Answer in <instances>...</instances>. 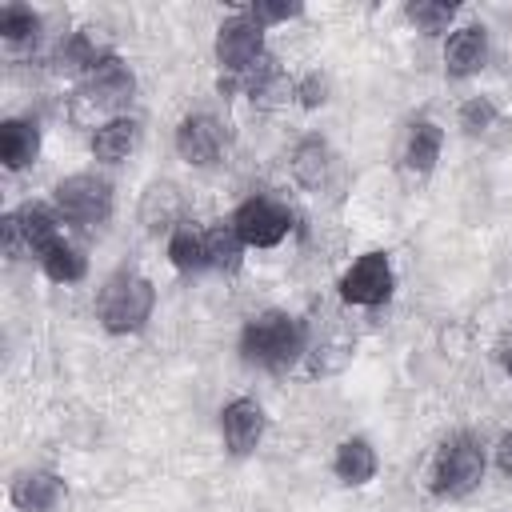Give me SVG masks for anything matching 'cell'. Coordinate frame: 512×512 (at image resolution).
I'll return each instance as SVG.
<instances>
[{
    "instance_id": "cell-1",
    "label": "cell",
    "mask_w": 512,
    "mask_h": 512,
    "mask_svg": "<svg viewBox=\"0 0 512 512\" xmlns=\"http://www.w3.org/2000/svg\"><path fill=\"white\" fill-rule=\"evenodd\" d=\"M308 352V328L284 308H264L240 328V356L264 372H288Z\"/></svg>"
},
{
    "instance_id": "cell-2",
    "label": "cell",
    "mask_w": 512,
    "mask_h": 512,
    "mask_svg": "<svg viewBox=\"0 0 512 512\" xmlns=\"http://www.w3.org/2000/svg\"><path fill=\"white\" fill-rule=\"evenodd\" d=\"M484 472H488V448L480 444V436L452 432L432 456L428 488H432L436 500H464L480 488Z\"/></svg>"
},
{
    "instance_id": "cell-3",
    "label": "cell",
    "mask_w": 512,
    "mask_h": 512,
    "mask_svg": "<svg viewBox=\"0 0 512 512\" xmlns=\"http://www.w3.org/2000/svg\"><path fill=\"white\" fill-rule=\"evenodd\" d=\"M156 312V284L140 272H112L96 292V320L112 336L140 332Z\"/></svg>"
},
{
    "instance_id": "cell-4",
    "label": "cell",
    "mask_w": 512,
    "mask_h": 512,
    "mask_svg": "<svg viewBox=\"0 0 512 512\" xmlns=\"http://www.w3.org/2000/svg\"><path fill=\"white\" fill-rule=\"evenodd\" d=\"M52 208L60 212V220L76 224V228H96L112 216L116 208V192L112 180L100 172H72L64 180H56L52 188Z\"/></svg>"
},
{
    "instance_id": "cell-5",
    "label": "cell",
    "mask_w": 512,
    "mask_h": 512,
    "mask_svg": "<svg viewBox=\"0 0 512 512\" xmlns=\"http://www.w3.org/2000/svg\"><path fill=\"white\" fill-rule=\"evenodd\" d=\"M340 300L352 304V308H380L392 300V288H396V272H392V260L388 252L372 248V252H360L344 272H340Z\"/></svg>"
},
{
    "instance_id": "cell-6",
    "label": "cell",
    "mask_w": 512,
    "mask_h": 512,
    "mask_svg": "<svg viewBox=\"0 0 512 512\" xmlns=\"http://www.w3.org/2000/svg\"><path fill=\"white\" fill-rule=\"evenodd\" d=\"M212 52H216V64H220L232 80H240L248 68H256V64L268 56V48H264V28L240 8V12H232V16L216 28Z\"/></svg>"
},
{
    "instance_id": "cell-7",
    "label": "cell",
    "mask_w": 512,
    "mask_h": 512,
    "mask_svg": "<svg viewBox=\"0 0 512 512\" xmlns=\"http://www.w3.org/2000/svg\"><path fill=\"white\" fill-rule=\"evenodd\" d=\"M228 220H232L236 236L248 248H276L292 232V224H296L292 208L284 200H272V196H248V200H240Z\"/></svg>"
},
{
    "instance_id": "cell-8",
    "label": "cell",
    "mask_w": 512,
    "mask_h": 512,
    "mask_svg": "<svg viewBox=\"0 0 512 512\" xmlns=\"http://www.w3.org/2000/svg\"><path fill=\"white\" fill-rule=\"evenodd\" d=\"M80 88L92 96V104L112 120V116H124V108L132 104L136 96V72L128 68V60H120L116 52H108L84 80Z\"/></svg>"
},
{
    "instance_id": "cell-9",
    "label": "cell",
    "mask_w": 512,
    "mask_h": 512,
    "mask_svg": "<svg viewBox=\"0 0 512 512\" xmlns=\"http://www.w3.org/2000/svg\"><path fill=\"white\" fill-rule=\"evenodd\" d=\"M172 144H176V156H180L184 164H192V168H212V164L224 156L228 136H224V124H220L216 116L192 112V116H184V120L176 124Z\"/></svg>"
},
{
    "instance_id": "cell-10",
    "label": "cell",
    "mask_w": 512,
    "mask_h": 512,
    "mask_svg": "<svg viewBox=\"0 0 512 512\" xmlns=\"http://www.w3.org/2000/svg\"><path fill=\"white\" fill-rule=\"evenodd\" d=\"M232 84L244 88V96L260 108V112H276V108H288L296 100V80L276 64V56L268 52L256 68H248L240 80H220V92H228Z\"/></svg>"
},
{
    "instance_id": "cell-11",
    "label": "cell",
    "mask_w": 512,
    "mask_h": 512,
    "mask_svg": "<svg viewBox=\"0 0 512 512\" xmlns=\"http://www.w3.org/2000/svg\"><path fill=\"white\" fill-rule=\"evenodd\" d=\"M264 432H268V416L252 396H236V400H228L220 408V436H224V448L232 456L256 452Z\"/></svg>"
},
{
    "instance_id": "cell-12",
    "label": "cell",
    "mask_w": 512,
    "mask_h": 512,
    "mask_svg": "<svg viewBox=\"0 0 512 512\" xmlns=\"http://www.w3.org/2000/svg\"><path fill=\"white\" fill-rule=\"evenodd\" d=\"M292 180L304 188V192H328L340 176V156L332 152V144L324 136H304L296 148H292Z\"/></svg>"
},
{
    "instance_id": "cell-13",
    "label": "cell",
    "mask_w": 512,
    "mask_h": 512,
    "mask_svg": "<svg viewBox=\"0 0 512 512\" xmlns=\"http://www.w3.org/2000/svg\"><path fill=\"white\" fill-rule=\"evenodd\" d=\"M8 500H12L16 512H64L68 488L48 468H24L8 484Z\"/></svg>"
},
{
    "instance_id": "cell-14",
    "label": "cell",
    "mask_w": 512,
    "mask_h": 512,
    "mask_svg": "<svg viewBox=\"0 0 512 512\" xmlns=\"http://www.w3.org/2000/svg\"><path fill=\"white\" fill-rule=\"evenodd\" d=\"M488 52H492V44H488V28L484 24H460V28H452L448 32V40H444V72L452 76V80H468V76H476L484 64H488Z\"/></svg>"
},
{
    "instance_id": "cell-15",
    "label": "cell",
    "mask_w": 512,
    "mask_h": 512,
    "mask_svg": "<svg viewBox=\"0 0 512 512\" xmlns=\"http://www.w3.org/2000/svg\"><path fill=\"white\" fill-rule=\"evenodd\" d=\"M136 216H140L144 232H152V236H172V232L184 224V192H180L172 180H152V184L140 192Z\"/></svg>"
},
{
    "instance_id": "cell-16",
    "label": "cell",
    "mask_w": 512,
    "mask_h": 512,
    "mask_svg": "<svg viewBox=\"0 0 512 512\" xmlns=\"http://www.w3.org/2000/svg\"><path fill=\"white\" fill-rule=\"evenodd\" d=\"M40 156V124L28 116H8L0 120V164L8 172L32 168Z\"/></svg>"
},
{
    "instance_id": "cell-17",
    "label": "cell",
    "mask_w": 512,
    "mask_h": 512,
    "mask_svg": "<svg viewBox=\"0 0 512 512\" xmlns=\"http://www.w3.org/2000/svg\"><path fill=\"white\" fill-rule=\"evenodd\" d=\"M108 52H112V48L96 40V28H76V32H68V36L56 44L52 64H56V72H68V76H80V80H84Z\"/></svg>"
},
{
    "instance_id": "cell-18",
    "label": "cell",
    "mask_w": 512,
    "mask_h": 512,
    "mask_svg": "<svg viewBox=\"0 0 512 512\" xmlns=\"http://www.w3.org/2000/svg\"><path fill=\"white\" fill-rule=\"evenodd\" d=\"M352 352H356V336L352 332H340V328H328V332H308V372L312 376H332L340 368L352 364Z\"/></svg>"
},
{
    "instance_id": "cell-19",
    "label": "cell",
    "mask_w": 512,
    "mask_h": 512,
    "mask_svg": "<svg viewBox=\"0 0 512 512\" xmlns=\"http://www.w3.org/2000/svg\"><path fill=\"white\" fill-rule=\"evenodd\" d=\"M136 144H140V120L136 116H112L108 124H100L96 132H92V140H88V148H92V156L100 160V164H120V160H128L132 152H136Z\"/></svg>"
},
{
    "instance_id": "cell-20",
    "label": "cell",
    "mask_w": 512,
    "mask_h": 512,
    "mask_svg": "<svg viewBox=\"0 0 512 512\" xmlns=\"http://www.w3.org/2000/svg\"><path fill=\"white\" fill-rule=\"evenodd\" d=\"M332 472H336V480L348 484V488L368 484V480L380 472V460H376L372 440H364V436H344V440L336 444V452H332Z\"/></svg>"
},
{
    "instance_id": "cell-21",
    "label": "cell",
    "mask_w": 512,
    "mask_h": 512,
    "mask_svg": "<svg viewBox=\"0 0 512 512\" xmlns=\"http://www.w3.org/2000/svg\"><path fill=\"white\" fill-rule=\"evenodd\" d=\"M16 220H20L28 256H36V260H40L48 248H56V244L64 240V232H60V212L48 208V204H20V208H16Z\"/></svg>"
},
{
    "instance_id": "cell-22",
    "label": "cell",
    "mask_w": 512,
    "mask_h": 512,
    "mask_svg": "<svg viewBox=\"0 0 512 512\" xmlns=\"http://www.w3.org/2000/svg\"><path fill=\"white\" fill-rule=\"evenodd\" d=\"M444 152V128L436 120H416L404 136V168L416 176H428Z\"/></svg>"
},
{
    "instance_id": "cell-23",
    "label": "cell",
    "mask_w": 512,
    "mask_h": 512,
    "mask_svg": "<svg viewBox=\"0 0 512 512\" xmlns=\"http://www.w3.org/2000/svg\"><path fill=\"white\" fill-rule=\"evenodd\" d=\"M204 252H208V268H212V272L232 276V272H240L248 244L236 236L232 220H220V224H212V228L204 232Z\"/></svg>"
},
{
    "instance_id": "cell-24",
    "label": "cell",
    "mask_w": 512,
    "mask_h": 512,
    "mask_svg": "<svg viewBox=\"0 0 512 512\" xmlns=\"http://www.w3.org/2000/svg\"><path fill=\"white\" fill-rule=\"evenodd\" d=\"M40 272L52 280V284H80L88 276V256L72 244V240H60L56 248H48L40 260Z\"/></svg>"
},
{
    "instance_id": "cell-25",
    "label": "cell",
    "mask_w": 512,
    "mask_h": 512,
    "mask_svg": "<svg viewBox=\"0 0 512 512\" xmlns=\"http://www.w3.org/2000/svg\"><path fill=\"white\" fill-rule=\"evenodd\" d=\"M168 260L176 272H204L208 268V252H204V232H196L192 224H180L168 236Z\"/></svg>"
},
{
    "instance_id": "cell-26",
    "label": "cell",
    "mask_w": 512,
    "mask_h": 512,
    "mask_svg": "<svg viewBox=\"0 0 512 512\" xmlns=\"http://www.w3.org/2000/svg\"><path fill=\"white\" fill-rule=\"evenodd\" d=\"M40 28H44V20L28 4H4L0 8V36L8 44H28V40L40 36Z\"/></svg>"
},
{
    "instance_id": "cell-27",
    "label": "cell",
    "mask_w": 512,
    "mask_h": 512,
    "mask_svg": "<svg viewBox=\"0 0 512 512\" xmlns=\"http://www.w3.org/2000/svg\"><path fill=\"white\" fill-rule=\"evenodd\" d=\"M404 12H408V20H412L424 36L452 32V20H456V4H444V0H412Z\"/></svg>"
},
{
    "instance_id": "cell-28",
    "label": "cell",
    "mask_w": 512,
    "mask_h": 512,
    "mask_svg": "<svg viewBox=\"0 0 512 512\" xmlns=\"http://www.w3.org/2000/svg\"><path fill=\"white\" fill-rule=\"evenodd\" d=\"M456 124L468 132V136H484L488 128L500 124V108L492 104V96H468L456 112Z\"/></svg>"
},
{
    "instance_id": "cell-29",
    "label": "cell",
    "mask_w": 512,
    "mask_h": 512,
    "mask_svg": "<svg viewBox=\"0 0 512 512\" xmlns=\"http://www.w3.org/2000/svg\"><path fill=\"white\" fill-rule=\"evenodd\" d=\"M244 12H248V16L268 32L272 24H288L292 16H300V12H304V4H296V0H292V4H288V0H252Z\"/></svg>"
},
{
    "instance_id": "cell-30",
    "label": "cell",
    "mask_w": 512,
    "mask_h": 512,
    "mask_svg": "<svg viewBox=\"0 0 512 512\" xmlns=\"http://www.w3.org/2000/svg\"><path fill=\"white\" fill-rule=\"evenodd\" d=\"M296 104L300 108H320L328 104V76L324 72H308L296 80Z\"/></svg>"
},
{
    "instance_id": "cell-31",
    "label": "cell",
    "mask_w": 512,
    "mask_h": 512,
    "mask_svg": "<svg viewBox=\"0 0 512 512\" xmlns=\"http://www.w3.org/2000/svg\"><path fill=\"white\" fill-rule=\"evenodd\" d=\"M0 236H4V256H8V260H20V256L28 252V244H24V232H20V220H16V212H4V220H0Z\"/></svg>"
},
{
    "instance_id": "cell-32",
    "label": "cell",
    "mask_w": 512,
    "mask_h": 512,
    "mask_svg": "<svg viewBox=\"0 0 512 512\" xmlns=\"http://www.w3.org/2000/svg\"><path fill=\"white\" fill-rule=\"evenodd\" d=\"M492 452H496V468H500V476H508V480H512V428L496 440V448H492Z\"/></svg>"
},
{
    "instance_id": "cell-33",
    "label": "cell",
    "mask_w": 512,
    "mask_h": 512,
    "mask_svg": "<svg viewBox=\"0 0 512 512\" xmlns=\"http://www.w3.org/2000/svg\"><path fill=\"white\" fill-rule=\"evenodd\" d=\"M500 364H504V372L512 376V344H508V348H500Z\"/></svg>"
}]
</instances>
